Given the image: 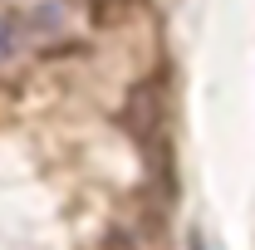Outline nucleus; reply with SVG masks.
I'll return each mask as SVG.
<instances>
[{
  "label": "nucleus",
  "instance_id": "f257e3e1",
  "mask_svg": "<svg viewBox=\"0 0 255 250\" xmlns=\"http://www.w3.org/2000/svg\"><path fill=\"white\" fill-rule=\"evenodd\" d=\"M162 118H167V108H162V79H137L123 98V127L147 157L157 152V142H162Z\"/></svg>",
  "mask_w": 255,
  "mask_h": 250
},
{
  "label": "nucleus",
  "instance_id": "f03ea898",
  "mask_svg": "<svg viewBox=\"0 0 255 250\" xmlns=\"http://www.w3.org/2000/svg\"><path fill=\"white\" fill-rule=\"evenodd\" d=\"M191 250H201V241H191Z\"/></svg>",
  "mask_w": 255,
  "mask_h": 250
}]
</instances>
